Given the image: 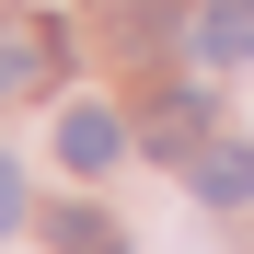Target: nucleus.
<instances>
[{"mask_svg":"<svg viewBox=\"0 0 254 254\" xmlns=\"http://www.w3.org/2000/svg\"><path fill=\"white\" fill-rule=\"evenodd\" d=\"M196 58L208 69H254V0H196Z\"/></svg>","mask_w":254,"mask_h":254,"instance_id":"nucleus-1","label":"nucleus"},{"mask_svg":"<svg viewBox=\"0 0 254 254\" xmlns=\"http://www.w3.org/2000/svg\"><path fill=\"white\" fill-rule=\"evenodd\" d=\"M116 150H127V127H116L104 104H69V116H58V162H69V174H104Z\"/></svg>","mask_w":254,"mask_h":254,"instance_id":"nucleus-2","label":"nucleus"},{"mask_svg":"<svg viewBox=\"0 0 254 254\" xmlns=\"http://www.w3.org/2000/svg\"><path fill=\"white\" fill-rule=\"evenodd\" d=\"M58 69V23H0V104L23 93V81Z\"/></svg>","mask_w":254,"mask_h":254,"instance_id":"nucleus-3","label":"nucleus"},{"mask_svg":"<svg viewBox=\"0 0 254 254\" xmlns=\"http://www.w3.org/2000/svg\"><path fill=\"white\" fill-rule=\"evenodd\" d=\"M185 185H196L208 208H243V196H254V150H243V139H231V150H196Z\"/></svg>","mask_w":254,"mask_h":254,"instance_id":"nucleus-4","label":"nucleus"},{"mask_svg":"<svg viewBox=\"0 0 254 254\" xmlns=\"http://www.w3.org/2000/svg\"><path fill=\"white\" fill-rule=\"evenodd\" d=\"M196 127H208L196 93H162V104H150V150H185V162H196Z\"/></svg>","mask_w":254,"mask_h":254,"instance_id":"nucleus-5","label":"nucleus"},{"mask_svg":"<svg viewBox=\"0 0 254 254\" xmlns=\"http://www.w3.org/2000/svg\"><path fill=\"white\" fill-rule=\"evenodd\" d=\"M47 231H58V254H127V243L104 231V208H58Z\"/></svg>","mask_w":254,"mask_h":254,"instance_id":"nucleus-6","label":"nucleus"},{"mask_svg":"<svg viewBox=\"0 0 254 254\" xmlns=\"http://www.w3.org/2000/svg\"><path fill=\"white\" fill-rule=\"evenodd\" d=\"M12 220H23V174L0 162V231H12Z\"/></svg>","mask_w":254,"mask_h":254,"instance_id":"nucleus-7","label":"nucleus"}]
</instances>
